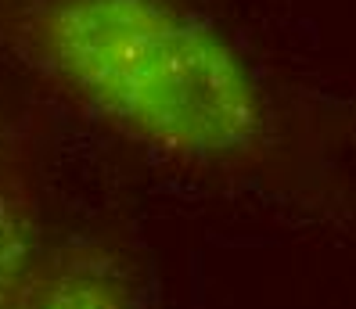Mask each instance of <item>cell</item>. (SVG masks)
<instances>
[{"label": "cell", "instance_id": "obj_1", "mask_svg": "<svg viewBox=\"0 0 356 309\" xmlns=\"http://www.w3.org/2000/svg\"><path fill=\"white\" fill-rule=\"evenodd\" d=\"M22 44L58 87L177 162H223L263 133L259 79L177 0H33Z\"/></svg>", "mask_w": 356, "mask_h": 309}, {"label": "cell", "instance_id": "obj_2", "mask_svg": "<svg viewBox=\"0 0 356 309\" xmlns=\"http://www.w3.org/2000/svg\"><path fill=\"white\" fill-rule=\"evenodd\" d=\"M22 309H130L122 287L97 274L61 277L40 295H33Z\"/></svg>", "mask_w": 356, "mask_h": 309}, {"label": "cell", "instance_id": "obj_3", "mask_svg": "<svg viewBox=\"0 0 356 309\" xmlns=\"http://www.w3.org/2000/svg\"><path fill=\"white\" fill-rule=\"evenodd\" d=\"M15 256H11V237H8V231L0 226V309H4V299H8V287H11V262Z\"/></svg>", "mask_w": 356, "mask_h": 309}]
</instances>
